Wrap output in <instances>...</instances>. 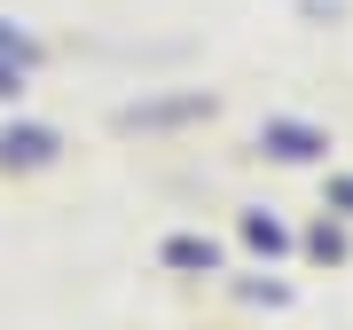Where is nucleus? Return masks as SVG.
<instances>
[{
  "label": "nucleus",
  "mask_w": 353,
  "mask_h": 330,
  "mask_svg": "<svg viewBox=\"0 0 353 330\" xmlns=\"http://www.w3.org/2000/svg\"><path fill=\"white\" fill-rule=\"evenodd\" d=\"M267 142H275V157H314V150H322L306 126H267Z\"/></svg>",
  "instance_id": "obj_1"
},
{
  "label": "nucleus",
  "mask_w": 353,
  "mask_h": 330,
  "mask_svg": "<svg viewBox=\"0 0 353 330\" xmlns=\"http://www.w3.org/2000/svg\"><path fill=\"white\" fill-rule=\"evenodd\" d=\"M338 204H353V181H338Z\"/></svg>",
  "instance_id": "obj_2"
}]
</instances>
